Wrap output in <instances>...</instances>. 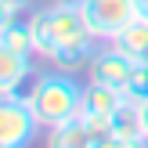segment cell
<instances>
[{
    "label": "cell",
    "mask_w": 148,
    "mask_h": 148,
    "mask_svg": "<svg viewBox=\"0 0 148 148\" xmlns=\"http://www.w3.org/2000/svg\"><path fill=\"white\" fill-rule=\"evenodd\" d=\"M134 11H137V18L148 22V0H134Z\"/></svg>",
    "instance_id": "4fadbf2b"
},
{
    "label": "cell",
    "mask_w": 148,
    "mask_h": 148,
    "mask_svg": "<svg viewBox=\"0 0 148 148\" xmlns=\"http://www.w3.org/2000/svg\"><path fill=\"white\" fill-rule=\"evenodd\" d=\"M130 72H134V58H127L116 43H98V51H94V58L87 62V79L90 83H105V87H116V90H123L130 79Z\"/></svg>",
    "instance_id": "5b68a950"
},
{
    "label": "cell",
    "mask_w": 148,
    "mask_h": 148,
    "mask_svg": "<svg viewBox=\"0 0 148 148\" xmlns=\"http://www.w3.org/2000/svg\"><path fill=\"white\" fill-rule=\"evenodd\" d=\"M33 58L29 54H14V51L0 47V98L7 94H22V83L33 79Z\"/></svg>",
    "instance_id": "52a82bcc"
},
{
    "label": "cell",
    "mask_w": 148,
    "mask_h": 148,
    "mask_svg": "<svg viewBox=\"0 0 148 148\" xmlns=\"http://www.w3.org/2000/svg\"><path fill=\"white\" fill-rule=\"evenodd\" d=\"M69 4H76V7H83V4H87V0H69Z\"/></svg>",
    "instance_id": "9a60e30c"
},
{
    "label": "cell",
    "mask_w": 148,
    "mask_h": 148,
    "mask_svg": "<svg viewBox=\"0 0 148 148\" xmlns=\"http://www.w3.org/2000/svg\"><path fill=\"white\" fill-rule=\"evenodd\" d=\"M137 145H148L145 123H141V105L123 101V108L112 119V148H137Z\"/></svg>",
    "instance_id": "8992f818"
},
{
    "label": "cell",
    "mask_w": 148,
    "mask_h": 148,
    "mask_svg": "<svg viewBox=\"0 0 148 148\" xmlns=\"http://www.w3.org/2000/svg\"><path fill=\"white\" fill-rule=\"evenodd\" d=\"M0 47H4V51H14V54L36 58V40H33V22H29V14L0 18Z\"/></svg>",
    "instance_id": "9c48e42d"
},
{
    "label": "cell",
    "mask_w": 148,
    "mask_h": 148,
    "mask_svg": "<svg viewBox=\"0 0 148 148\" xmlns=\"http://www.w3.org/2000/svg\"><path fill=\"white\" fill-rule=\"evenodd\" d=\"M25 11H29V0H0V18H14Z\"/></svg>",
    "instance_id": "7c38bea8"
},
{
    "label": "cell",
    "mask_w": 148,
    "mask_h": 148,
    "mask_svg": "<svg viewBox=\"0 0 148 148\" xmlns=\"http://www.w3.org/2000/svg\"><path fill=\"white\" fill-rule=\"evenodd\" d=\"M83 18L90 25V33L105 43V40H116V33L127 29L137 18V11H134V0H87Z\"/></svg>",
    "instance_id": "277c9868"
},
{
    "label": "cell",
    "mask_w": 148,
    "mask_h": 148,
    "mask_svg": "<svg viewBox=\"0 0 148 148\" xmlns=\"http://www.w3.org/2000/svg\"><path fill=\"white\" fill-rule=\"evenodd\" d=\"M40 119L25 94L0 98V148H25L40 137Z\"/></svg>",
    "instance_id": "3957f363"
},
{
    "label": "cell",
    "mask_w": 148,
    "mask_h": 148,
    "mask_svg": "<svg viewBox=\"0 0 148 148\" xmlns=\"http://www.w3.org/2000/svg\"><path fill=\"white\" fill-rule=\"evenodd\" d=\"M43 145L47 148H98V137H94L90 123H87L83 116H76V119L47 130V134H43Z\"/></svg>",
    "instance_id": "ba28073f"
},
{
    "label": "cell",
    "mask_w": 148,
    "mask_h": 148,
    "mask_svg": "<svg viewBox=\"0 0 148 148\" xmlns=\"http://www.w3.org/2000/svg\"><path fill=\"white\" fill-rule=\"evenodd\" d=\"M108 43H116V47H119L127 58H134V62H148V22L134 18L127 29L116 33V40H108Z\"/></svg>",
    "instance_id": "30bf717a"
},
{
    "label": "cell",
    "mask_w": 148,
    "mask_h": 148,
    "mask_svg": "<svg viewBox=\"0 0 148 148\" xmlns=\"http://www.w3.org/2000/svg\"><path fill=\"white\" fill-rule=\"evenodd\" d=\"M83 87L76 79V72L69 69H47L40 76H33V87H29V105H33L36 119H40L43 130H54L62 123L76 119L79 108H83Z\"/></svg>",
    "instance_id": "7a4b0ae2"
},
{
    "label": "cell",
    "mask_w": 148,
    "mask_h": 148,
    "mask_svg": "<svg viewBox=\"0 0 148 148\" xmlns=\"http://www.w3.org/2000/svg\"><path fill=\"white\" fill-rule=\"evenodd\" d=\"M123 94H127V101H137V105L148 101V62H134V72H130Z\"/></svg>",
    "instance_id": "8fae6325"
},
{
    "label": "cell",
    "mask_w": 148,
    "mask_h": 148,
    "mask_svg": "<svg viewBox=\"0 0 148 148\" xmlns=\"http://www.w3.org/2000/svg\"><path fill=\"white\" fill-rule=\"evenodd\" d=\"M141 123H145V134H148V101H141Z\"/></svg>",
    "instance_id": "5bb4252c"
},
{
    "label": "cell",
    "mask_w": 148,
    "mask_h": 148,
    "mask_svg": "<svg viewBox=\"0 0 148 148\" xmlns=\"http://www.w3.org/2000/svg\"><path fill=\"white\" fill-rule=\"evenodd\" d=\"M29 22H33L36 58H43L54 69H69V72L87 69V62L101 43L87 25L83 7L69 4V0H54L47 7L29 11Z\"/></svg>",
    "instance_id": "6da1fadb"
}]
</instances>
